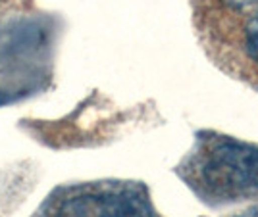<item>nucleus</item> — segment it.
Here are the masks:
<instances>
[{
    "mask_svg": "<svg viewBox=\"0 0 258 217\" xmlns=\"http://www.w3.org/2000/svg\"><path fill=\"white\" fill-rule=\"evenodd\" d=\"M201 16L237 35L239 50L258 73V0H195Z\"/></svg>",
    "mask_w": 258,
    "mask_h": 217,
    "instance_id": "obj_3",
    "label": "nucleus"
},
{
    "mask_svg": "<svg viewBox=\"0 0 258 217\" xmlns=\"http://www.w3.org/2000/svg\"><path fill=\"white\" fill-rule=\"evenodd\" d=\"M235 217H258V204L252 207H248V209H245V211H241V213Z\"/></svg>",
    "mask_w": 258,
    "mask_h": 217,
    "instance_id": "obj_4",
    "label": "nucleus"
},
{
    "mask_svg": "<svg viewBox=\"0 0 258 217\" xmlns=\"http://www.w3.org/2000/svg\"><path fill=\"white\" fill-rule=\"evenodd\" d=\"M41 217H152L143 192L129 186L85 190L48 207Z\"/></svg>",
    "mask_w": 258,
    "mask_h": 217,
    "instance_id": "obj_2",
    "label": "nucleus"
},
{
    "mask_svg": "<svg viewBox=\"0 0 258 217\" xmlns=\"http://www.w3.org/2000/svg\"><path fill=\"white\" fill-rule=\"evenodd\" d=\"M201 179L206 190L222 198L258 192V148L220 142L203 160Z\"/></svg>",
    "mask_w": 258,
    "mask_h": 217,
    "instance_id": "obj_1",
    "label": "nucleus"
}]
</instances>
